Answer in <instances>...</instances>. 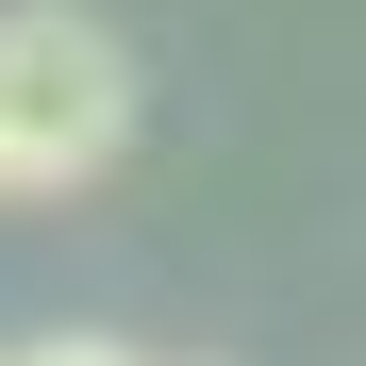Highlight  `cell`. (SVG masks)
Returning a JSON list of instances; mask_svg holds the SVG:
<instances>
[{"label":"cell","instance_id":"cell-1","mask_svg":"<svg viewBox=\"0 0 366 366\" xmlns=\"http://www.w3.org/2000/svg\"><path fill=\"white\" fill-rule=\"evenodd\" d=\"M134 150V50L84 0H17L0 17V200H67Z\"/></svg>","mask_w":366,"mask_h":366},{"label":"cell","instance_id":"cell-2","mask_svg":"<svg viewBox=\"0 0 366 366\" xmlns=\"http://www.w3.org/2000/svg\"><path fill=\"white\" fill-rule=\"evenodd\" d=\"M17 366H134V350H100V333H67V350H17Z\"/></svg>","mask_w":366,"mask_h":366}]
</instances>
